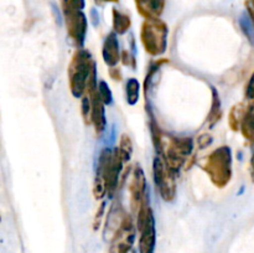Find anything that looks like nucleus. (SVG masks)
Returning <instances> with one entry per match:
<instances>
[{
    "label": "nucleus",
    "mask_w": 254,
    "mask_h": 253,
    "mask_svg": "<svg viewBox=\"0 0 254 253\" xmlns=\"http://www.w3.org/2000/svg\"><path fill=\"white\" fill-rule=\"evenodd\" d=\"M127 253H135V252H134V251H133V250H129V251H128V252H127Z\"/></svg>",
    "instance_id": "obj_26"
},
{
    "label": "nucleus",
    "mask_w": 254,
    "mask_h": 253,
    "mask_svg": "<svg viewBox=\"0 0 254 253\" xmlns=\"http://www.w3.org/2000/svg\"><path fill=\"white\" fill-rule=\"evenodd\" d=\"M136 228L140 232L139 252L154 253L156 242L155 220H154L153 211L149 205V200H146L136 212Z\"/></svg>",
    "instance_id": "obj_6"
},
{
    "label": "nucleus",
    "mask_w": 254,
    "mask_h": 253,
    "mask_svg": "<svg viewBox=\"0 0 254 253\" xmlns=\"http://www.w3.org/2000/svg\"><path fill=\"white\" fill-rule=\"evenodd\" d=\"M97 92H98L99 97H101L102 102H103L104 104H111L112 102V92L111 89H109L108 84L106 83L104 81H101L99 82V84L97 86Z\"/></svg>",
    "instance_id": "obj_19"
},
{
    "label": "nucleus",
    "mask_w": 254,
    "mask_h": 253,
    "mask_svg": "<svg viewBox=\"0 0 254 253\" xmlns=\"http://www.w3.org/2000/svg\"><path fill=\"white\" fill-rule=\"evenodd\" d=\"M98 2H117L118 0H96Z\"/></svg>",
    "instance_id": "obj_25"
},
{
    "label": "nucleus",
    "mask_w": 254,
    "mask_h": 253,
    "mask_svg": "<svg viewBox=\"0 0 254 253\" xmlns=\"http://www.w3.org/2000/svg\"><path fill=\"white\" fill-rule=\"evenodd\" d=\"M131 25L130 17L127 14L118 11L117 9H113V29L116 34H126Z\"/></svg>",
    "instance_id": "obj_15"
},
{
    "label": "nucleus",
    "mask_w": 254,
    "mask_h": 253,
    "mask_svg": "<svg viewBox=\"0 0 254 253\" xmlns=\"http://www.w3.org/2000/svg\"><path fill=\"white\" fill-rule=\"evenodd\" d=\"M121 59H122V61H123L124 64L131 67V68H135V66H136L135 57H134L133 55H130V52L123 51L121 55Z\"/></svg>",
    "instance_id": "obj_21"
},
{
    "label": "nucleus",
    "mask_w": 254,
    "mask_h": 253,
    "mask_svg": "<svg viewBox=\"0 0 254 253\" xmlns=\"http://www.w3.org/2000/svg\"><path fill=\"white\" fill-rule=\"evenodd\" d=\"M151 130H153L154 143L155 148L160 153L163 160L166 165L171 169L175 174L183 168L185 161L192 151L193 143L192 139L189 136H175L164 134L156 124H151Z\"/></svg>",
    "instance_id": "obj_1"
},
{
    "label": "nucleus",
    "mask_w": 254,
    "mask_h": 253,
    "mask_svg": "<svg viewBox=\"0 0 254 253\" xmlns=\"http://www.w3.org/2000/svg\"><path fill=\"white\" fill-rule=\"evenodd\" d=\"M136 10L145 19L160 17L165 9V0H134Z\"/></svg>",
    "instance_id": "obj_12"
},
{
    "label": "nucleus",
    "mask_w": 254,
    "mask_h": 253,
    "mask_svg": "<svg viewBox=\"0 0 254 253\" xmlns=\"http://www.w3.org/2000/svg\"><path fill=\"white\" fill-rule=\"evenodd\" d=\"M118 150L119 156H121L122 161L123 163H127L130 159L131 153H133V143H131L130 138H129L127 134H123L121 138V143H119V148L117 149Z\"/></svg>",
    "instance_id": "obj_17"
},
{
    "label": "nucleus",
    "mask_w": 254,
    "mask_h": 253,
    "mask_svg": "<svg viewBox=\"0 0 254 253\" xmlns=\"http://www.w3.org/2000/svg\"><path fill=\"white\" fill-rule=\"evenodd\" d=\"M222 117V109H221V99L216 89L212 88V104H211V111L208 113L207 122L210 126H215Z\"/></svg>",
    "instance_id": "obj_16"
},
{
    "label": "nucleus",
    "mask_w": 254,
    "mask_h": 253,
    "mask_svg": "<svg viewBox=\"0 0 254 253\" xmlns=\"http://www.w3.org/2000/svg\"><path fill=\"white\" fill-rule=\"evenodd\" d=\"M140 40L146 54L160 56L168 47V25L159 17L145 19L140 29Z\"/></svg>",
    "instance_id": "obj_4"
},
{
    "label": "nucleus",
    "mask_w": 254,
    "mask_h": 253,
    "mask_svg": "<svg viewBox=\"0 0 254 253\" xmlns=\"http://www.w3.org/2000/svg\"><path fill=\"white\" fill-rule=\"evenodd\" d=\"M61 5L64 11L82 10L84 6V0H61Z\"/></svg>",
    "instance_id": "obj_20"
},
{
    "label": "nucleus",
    "mask_w": 254,
    "mask_h": 253,
    "mask_svg": "<svg viewBox=\"0 0 254 253\" xmlns=\"http://www.w3.org/2000/svg\"><path fill=\"white\" fill-rule=\"evenodd\" d=\"M248 11H250L251 20H252V24H253V27H254V0H252V4L248 6Z\"/></svg>",
    "instance_id": "obj_23"
},
{
    "label": "nucleus",
    "mask_w": 254,
    "mask_h": 253,
    "mask_svg": "<svg viewBox=\"0 0 254 253\" xmlns=\"http://www.w3.org/2000/svg\"><path fill=\"white\" fill-rule=\"evenodd\" d=\"M64 22H66L67 34L69 39L73 41L78 49H81L84 44L87 35V19L82 10H71V11H64Z\"/></svg>",
    "instance_id": "obj_9"
},
{
    "label": "nucleus",
    "mask_w": 254,
    "mask_h": 253,
    "mask_svg": "<svg viewBox=\"0 0 254 253\" xmlns=\"http://www.w3.org/2000/svg\"><path fill=\"white\" fill-rule=\"evenodd\" d=\"M176 174L169 168L161 156L154 160V181L159 193L165 201H173L176 196Z\"/></svg>",
    "instance_id": "obj_7"
},
{
    "label": "nucleus",
    "mask_w": 254,
    "mask_h": 253,
    "mask_svg": "<svg viewBox=\"0 0 254 253\" xmlns=\"http://www.w3.org/2000/svg\"><path fill=\"white\" fill-rule=\"evenodd\" d=\"M202 169L207 174L212 184L222 189L228 185L232 179V151L228 146L222 145L213 150L205 159Z\"/></svg>",
    "instance_id": "obj_3"
},
{
    "label": "nucleus",
    "mask_w": 254,
    "mask_h": 253,
    "mask_svg": "<svg viewBox=\"0 0 254 253\" xmlns=\"http://www.w3.org/2000/svg\"><path fill=\"white\" fill-rule=\"evenodd\" d=\"M84 96L89 97V102H91V123L94 126L96 129V133L98 135H101L103 133V130L106 129V104L102 102L101 97H99L98 92H97V87L92 92H89L88 94H84Z\"/></svg>",
    "instance_id": "obj_11"
},
{
    "label": "nucleus",
    "mask_w": 254,
    "mask_h": 253,
    "mask_svg": "<svg viewBox=\"0 0 254 253\" xmlns=\"http://www.w3.org/2000/svg\"><path fill=\"white\" fill-rule=\"evenodd\" d=\"M129 191H130V203L134 212H138L145 200L148 198V190H146V180L144 175L143 169L139 165L134 168L133 175H131L130 184H129Z\"/></svg>",
    "instance_id": "obj_10"
},
{
    "label": "nucleus",
    "mask_w": 254,
    "mask_h": 253,
    "mask_svg": "<svg viewBox=\"0 0 254 253\" xmlns=\"http://www.w3.org/2000/svg\"><path fill=\"white\" fill-rule=\"evenodd\" d=\"M251 175L254 180V153L252 154V158H251Z\"/></svg>",
    "instance_id": "obj_24"
},
{
    "label": "nucleus",
    "mask_w": 254,
    "mask_h": 253,
    "mask_svg": "<svg viewBox=\"0 0 254 253\" xmlns=\"http://www.w3.org/2000/svg\"><path fill=\"white\" fill-rule=\"evenodd\" d=\"M246 108H247V106L245 103H237L236 106L232 107L230 116H228V124H230V128L232 130H240L243 117H245L246 113Z\"/></svg>",
    "instance_id": "obj_14"
},
{
    "label": "nucleus",
    "mask_w": 254,
    "mask_h": 253,
    "mask_svg": "<svg viewBox=\"0 0 254 253\" xmlns=\"http://www.w3.org/2000/svg\"><path fill=\"white\" fill-rule=\"evenodd\" d=\"M139 89H140L139 82L136 81L135 78H129L128 82H127L126 92H127V101H128V103L131 104V106L138 102Z\"/></svg>",
    "instance_id": "obj_18"
},
{
    "label": "nucleus",
    "mask_w": 254,
    "mask_h": 253,
    "mask_svg": "<svg viewBox=\"0 0 254 253\" xmlns=\"http://www.w3.org/2000/svg\"><path fill=\"white\" fill-rule=\"evenodd\" d=\"M134 237H135V226L128 213H124L118 228L112 236L109 253H127L131 250Z\"/></svg>",
    "instance_id": "obj_8"
},
{
    "label": "nucleus",
    "mask_w": 254,
    "mask_h": 253,
    "mask_svg": "<svg viewBox=\"0 0 254 253\" xmlns=\"http://www.w3.org/2000/svg\"><path fill=\"white\" fill-rule=\"evenodd\" d=\"M246 96H247V98L254 99V72L251 76L250 81H248L247 88H246Z\"/></svg>",
    "instance_id": "obj_22"
},
{
    "label": "nucleus",
    "mask_w": 254,
    "mask_h": 253,
    "mask_svg": "<svg viewBox=\"0 0 254 253\" xmlns=\"http://www.w3.org/2000/svg\"><path fill=\"white\" fill-rule=\"evenodd\" d=\"M103 60L109 67H116L121 60V51H119V42L116 34H109L106 37L102 49Z\"/></svg>",
    "instance_id": "obj_13"
},
{
    "label": "nucleus",
    "mask_w": 254,
    "mask_h": 253,
    "mask_svg": "<svg viewBox=\"0 0 254 253\" xmlns=\"http://www.w3.org/2000/svg\"><path fill=\"white\" fill-rule=\"evenodd\" d=\"M123 161L119 156L118 150L114 149H104L102 150L101 155L98 159V166H97L96 178L101 179L104 183L107 189V193L113 195L114 191L117 190L121 171L123 169Z\"/></svg>",
    "instance_id": "obj_5"
},
{
    "label": "nucleus",
    "mask_w": 254,
    "mask_h": 253,
    "mask_svg": "<svg viewBox=\"0 0 254 253\" xmlns=\"http://www.w3.org/2000/svg\"><path fill=\"white\" fill-rule=\"evenodd\" d=\"M67 74L69 89L77 98L88 94L97 87L96 63L91 54L82 47L74 52L69 62Z\"/></svg>",
    "instance_id": "obj_2"
}]
</instances>
